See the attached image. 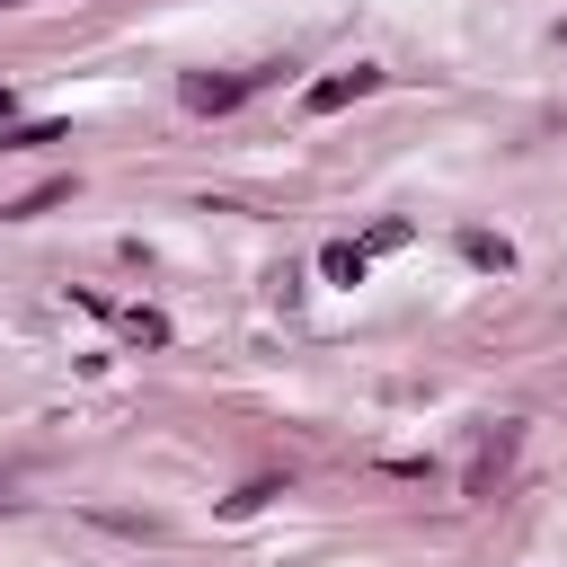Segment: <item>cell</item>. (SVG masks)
Masks as SVG:
<instances>
[{"label": "cell", "instance_id": "1", "mask_svg": "<svg viewBox=\"0 0 567 567\" xmlns=\"http://www.w3.org/2000/svg\"><path fill=\"white\" fill-rule=\"evenodd\" d=\"M257 80H275V71H221V80H213V71H195V80H186V106H195V115H230Z\"/></svg>", "mask_w": 567, "mask_h": 567}, {"label": "cell", "instance_id": "2", "mask_svg": "<svg viewBox=\"0 0 567 567\" xmlns=\"http://www.w3.org/2000/svg\"><path fill=\"white\" fill-rule=\"evenodd\" d=\"M372 89H381V71H372V62H354V71L310 80V89H301V106H310V115H337V106H354V97H372Z\"/></svg>", "mask_w": 567, "mask_h": 567}, {"label": "cell", "instance_id": "3", "mask_svg": "<svg viewBox=\"0 0 567 567\" xmlns=\"http://www.w3.org/2000/svg\"><path fill=\"white\" fill-rule=\"evenodd\" d=\"M62 195H71V177H44L35 195H18V204H0V221H35V213H53Z\"/></svg>", "mask_w": 567, "mask_h": 567}, {"label": "cell", "instance_id": "4", "mask_svg": "<svg viewBox=\"0 0 567 567\" xmlns=\"http://www.w3.org/2000/svg\"><path fill=\"white\" fill-rule=\"evenodd\" d=\"M461 257H470V266H496V275L514 266V248H505L496 230H461Z\"/></svg>", "mask_w": 567, "mask_h": 567}, {"label": "cell", "instance_id": "5", "mask_svg": "<svg viewBox=\"0 0 567 567\" xmlns=\"http://www.w3.org/2000/svg\"><path fill=\"white\" fill-rule=\"evenodd\" d=\"M115 328H124L133 346H168V319H159V310H142V301H133V310H115Z\"/></svg>", "mask_w": 567, "mask_h": 567}, {"label": "cell", "instance_id": "6", "mask_svg": "<svg viewBox=\"0 0 567 567\" xmlns=\"http://www.w3.org/2000/svg\"><path fill=\"white\" fill-rule=\"evenodd\" d=\"M319 275H328V284H363V248H354V239H337V248L319 257Z\"/></svg>", "mask_w": 567, "mask_h": 567}, {"label": "cell", "instance_id": "7", "mask_svg": "<svg viewBox=\"0 0 567 567\" xmlns=\"http://www.w3.org/2000/svg\"><path fill=\"white\" fill-rule=\"evenodd\" d=\"M505 461H514V425H496V443L478 452V470H470V496H478V487H487V478H496Z\"/></svg>", "mask_w": 567, "mask_h": 567}, {"label": "cell", "instance_id": "8", "mask_svg": "<svg viewBox=\"0 0 567 567\" xmlns=\"http://www.w3.org/2000/svg\"><path fill=\"white\" fill-rule=\"evenodd\" d=\"M62 142V124H0V151H44Z\"/></svg>", "mask_w": 567, "mask_h": 567}, {"label": "cell", "instance_id": "9", "mask_svg": "<svg viewBox=\"0 0 567 567\" xmlns=\"http://www.w3.org/2000/svg\"><path fill=\"white\" fill-rule=\"evenodd\" d=\"M266 496H275V478H248V487H239V496H230V505H221V514H257V505H266Z\"/></svg>", "mask_w": 567, "mask_h": 567}, {"label": "cell", "instance_id": "10", "mask_svg": "<svg viewBox=\"0 0 567 567\" xmlns=\"http://www.w3.org/2000/svg\"><path fill=\"white\" fill-rule=\"evenodd\" d=\"M9 106H18V97H9V89H0V124H9Z\"/></svg>", "mask_w": 567, "mask_h": 567}, {"label": "cell", "instance_id": "11", "mask_svg": "<svg viewBox=\"0 0 567 567\" xmlns=\"http://www.w3.org/2000/svg\"><path fill=\"white\" fill-rule=\"evenodd\" d=\"M0 9H9V0H0Z\"/></svg>", "mask_w": 567, "mask_h": 567}]
</instances>
